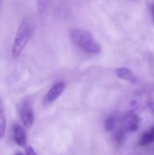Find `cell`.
Instances as JSON below:
<instances>
[{
  "label": "cell",
  "instance_id": "cell-9",
  "mask_svg": "<svg viewBox=\"0 0 154 155\" xmlns=\"http://www.w3.org/2000/svg\"><path fill=\"white\" fill-rule=\"evenodd\" d=\"M6 132V117L3 102L0 98V141L5 137Z\"/></svg>",
  "mask_w": 154,
  "mask_h": 155
},
{
  "label": "cell",
  "instance_id": "cell-10",
  "mask_svg": "<svg viewBox=\"0 0 154 155\" xmlns=\"http://www.w3.org/2000/svg\"><path fill=\"white\" fill-rule=\"evenodd\" d=\"M154 143V126L146 131L140 139V144L142 146H147Z\"/></svg>",
  "mask_w": 154,
  "mask_h": 155
},
{
  "label": "cell",
  "instance_id": "cell-14",
  "mask_svg": "<svg viewBox=\"0 0 154 155\" xmlns=\"http://www.w3.org/2000/svg\"><path fill=\"white\" fill-rule=\"evenodd\" d=\"M15 155H24L21 152H16L15 153Z\"/></svg>",
  "mask_w": 154,
  "mask_h": 155
},
{
  "label": "cell",
  "instance_id": "cell-16",
  "mask_svg": "<svg viewBox=\"0 0 154 155\" xmlns=\"http://www.w3.org/2000/svg\"><path fill=\"white\" fill-rule=\"evenodd\" d=\"M152 155H154V153H153V154H152Z\"/></svg>",
  "mask_w": 154,
  "mask_h": 155
},
{
  "label": "cell",
  "instance_id": "cell-7",
  "mask_svg": "<svg viewBox=\"0 0 154 155\" xmlns=\"http://www.w3.org/2000/svg\"><path fill=\"white\" fill-rule=\"evenodd\" d=\"M12 136H13V140L14 142L23 147L25 145L26 143V136H25V133L24 131V129L22 128L21 125L15 124L13 125V128H12Z\"/></svg>",
  "mask_w": 154,
  "mask_h": 155
},
{
  "label": "cell",
  "instance_id": "cell-2",
  "mask_svg": "<svg viewBox=\"0 0 154 155\" xmlns=\"http://www.w3.org/2000/svg\"><path fill=\"white\" fill-rule=\"evenodd\" d=\"M70 38L75 46L86 54H97L101 53L102 47L99 43L93 38L90 32L84 29H72L70 32Z\"/></svg>",
  "mask_w": 154,
  "mask_h": 155
},
{
  "label": "cell",
  "instance_id": "cell-6",
  "mask_svg": "<svg viewBox=\"0 0 154 155\" xmlns=\"http://www.w3.org/2000/svg\"><path fill=\"white\" fill-rule=\"evenodd\" d=\"M49 5L50 0H37V16L41 26H44L46 23Z\"/></svg>",
  "mask_w": 154,
  "mask_h": 155
},
{
  "label": "cell",
  "instance_id": "cell-3",
  "mask_svg": "<svg viewBox=\"0 0 154 155\" xmlns=\"http://www.w3.org/2000/svg\"><path fill=\"white\" fill-rule=\"evenodd\" d=\"M18 112L23 124L27 128L32 127L34 122V114L31 104L27 100L23 101L19 105Z\"/></svg>",
  "mask_w": 154,
  "mask_h": 155
},
{
  "label": "cell",
  "instance_id": "cell-8",
  "mask_svg": "<svg viewBox=\"0 0 154 155\" xmlns=\"http://www.w3.org/2000/svg\"><path fill=\"white\" fill-rule=\"evenodd\" d=\"M115 73H116V75L123 81H126L132 84H135L137 82V79L135 75L133 74V71L127 67H119L116 69Z\"/></svg>",
  "mask_w": 154,
  "mask_h": 155
},
{
  "label": "cell",
  "instance_id": "cell-15",
  "mask_svg": "<svg viewBox=\"0 0 154 155\" xmlns=\"http://www.w3.org/2000/svg\"><path fill=\"white\" fill-rule=\"evenodd\" d=\"M0 7H1V0H0Z\"/></svg>",
  "mask_w": 154,
  "mask_h": 155
},
{
  "label": "cell",
  "instance_id": "cell-4",
  "mask_svg": "<svg viewBox=\"0 0 154 155\" xmlns=\"http://www.w3.org/2000/svg\"><path fill=\"white\" fill-rule=\"evenodd\" d=\"M65 89V83L64 81H59L55 83L46 93L44 98V104H51L54 103L63 94V92Z\"/></svg>",
  "mask_w": 154,
  "mask_h": 155
},
{
  "label": "cell",
  "instance_id": "cell-12",
  "mask_svg": "<svg viewBox=\"0 0 154 155\" xmlns=\"http://www.w3.org/2000/svg\"><path fill=\"white\" fill-rule=\"evenodd\" d=\"M24 155H37V153H35V151L32 147H27L25 149V152Z\"/></svg>",
  "mask_w": 154,
  "mask_h": 155
},
{
  "label": "cell",
  "instance_id": "cell-13",
  "mask_svg": "<svg viewBox=\"0 0 154 155\" xmlns=\"http://www.w3.org/2000/svg\"><path fill=\"white\" fill-rule=\"evenodd\" d=\"M150 9H151V14H152V21H153V23H154V3L151 5V6H150Z\"/></svg>",
  "mask_w": 154,
  "mask_h": 155
},
{
  "label": "cell",
  "instance_id": "cell-1",
  "mask_svg": "<svg viewBox=\"0 0 154 155\" xmlns=\"http://www.w3.org/2000/svg\"><path fill=\"white\" fill-rule=\"evenodd\" d=\"M35 26L34 18L32 15H26L20 23L16 31L13 45H12V57L16 59L21 55L25 46L27 45Z\"/></svg>",
  "mask_w": 154,
  "mask_h": 155
},
{
  "label": "cell",
  "instance_id": "cell-11",
  "mask_svg": "<svg viewBox=\"0 0 154 155\" xmlns=\"http://www.w3.org/2000/svg\"><path fill=\"white\" fill-rule=\"evenodd\" d=\"M118 124V120L114 116H109L104 121V128L107 132H113Z\"/></svg>",
  "mask_w": 154,
  "mask_h": 155
},
{
  "label": "cell",
  "instance_id": "cell-5",
  "mask_svg": "<svg viewBox=\"0 0 154 155\" xmlns=\"http://www.w3.org/2000/svg\"><path fill=\"white\" fill-rule=\"evenodd\" d=\"M140 125V118L137 114L130 113L126 114L121 122L120 128L125 133H133L139 128Z\"/></svg>",
  "mask_w": 154,
  "mask_h": 155
}]
</instances>
